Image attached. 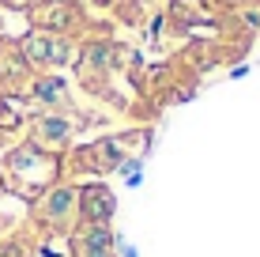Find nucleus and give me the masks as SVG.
I'll return each mask as SVG.
<instances>
[{
    "mask_svg": "<svg viewBox=\"0 0 260 257\" xmlns=\"http://www.w3.org/2000/svg\"><path fill=\"white\" fill-rule=\"evenodd\" d=\"M23 49H26V57H34V61H42V57H60V53H64L60 46H49V42H42V38H30Z\"/></svg>",
    "mask_w": 260,
    "mask_h": 257,
    "instance_id": "1",
    "label": "nucleus"
}]
</instances>
